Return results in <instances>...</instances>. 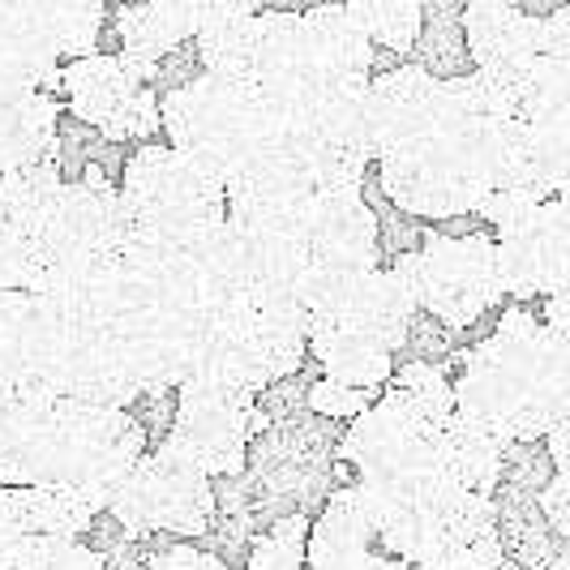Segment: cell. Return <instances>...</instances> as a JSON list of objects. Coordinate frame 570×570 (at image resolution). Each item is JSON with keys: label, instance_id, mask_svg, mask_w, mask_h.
Here are the masks:
<instances>
[{"label": "cell", "instance_id": "cell-18", "mask_svg": "<svg viewBox=\"0 0 570 570\" xmlns=\"http://www.w3.org/2000/svg\"><path fill=\"white\" fill-rule=\"evenodd\" d=\"M373 541H377L373 498L370 489L356 481V485L335 489L326 511L314 519L305 562L309 570H352L365 553H373Z\"/></svg>", "mask_w": 570, "mask_h": 570}, {"label": "cell", "instance_id": "cell-28", "mask_svg": "<svg viewBox=\"0 0 570 570\" xmlns=\"http://www.w3.org/2000/svg\"><path fill=\"white\" fill-rule=\"evenodd\" d=\"M391 386H400L407 400L416 403V407H425L429 416H438V421H446L455 412V382L438 370V365H429V361H407V365H400L395 377H391Z\"/></svg>", "mask_w": 570, "mask_h": 570}, {"label": "cell", "instance_id": "cell-40", "mask_svg": "<svg viewBox=\"0 0 570 570\" xmlns=\"http://www.w3.org/2000/svg\"><path fill=\"white\" fill-rule=\"evenodd\" d=\"M0 400H4V395H0Z\"/></svg>", "mask_w": 570, "mask_h": 570}, {"label": "cell", "instance_id": "cell-8", "mask_svg": "<svg viewBox=\"0 0 570 570\" xmlns=\"http://www.w3.org/2000/svg\"><path fill=\"white\" fill-rule=\"evenodd\" d=\"M108 511L134 537H202L215 514V489L210 476L198 472L189 459H180L171 446H159L138 459V468L120 481Z\"/></svg>", "mask_w": 570, "mask_h": 570}, {"label": "cell", "instance_id": "cell-19", "mask_svg": "<svg viewBox=\"0 0 570 570\" xmlns=\"http://www.w3.org/2000/svg\"><path fill=\"white\" fill-rule=\"evenodd\" d=\"M433 459L455 485L472 489V493H493L498 481H502V468H507V442L493 429H485L481 421H472L468 412L455 407L438 425Z\"/></svg>", "mask_w": 570, "mask_h": 570}, {"label": "cell", "instance_id": "cell-11", "mask_svg": "<svg viewBox=\"0 0 570 570\" xmlns=\"http://www.w3.org/2000/svg\"><path fill=\"white\" fill-rule=\"evenodd\" d=\"M438 425H442L438 416H429L400 386L386 382V395L373 400L343 433L340 459L347 468H356V481L391 485V481L416 476L425 468H438V459H433Z\"/></svg>", "mask_w": 570, "mask_h": 570}, {"label": "cell", "instance_id": "cell-22", "mask_svg": "<svg viewBox=\"0 0 570 570\" xmlns=\"http://www.w3.org/2000/svg\"><path fill=\"white\" fill-rule=\"evenodd\" d=\"M309 356L322 365V377H335L343 386H361V391H382L395 377V356L386 347L343 326L309 322Z\"/></svg>", "mask_w": 570, "mask_h": 570}, {"label": "cell", "instance_id": "cell-24", "mask_svg": "<svg viewBox=\"0 0 570 570\" xmlns=\"http://www.w3.org/2000/svg\"><path fill=\"white\" fill-rule=\"evenodd\" d=\"M18 502H22L27 528L43 532V537H82L99 514V507L90 498H82L69 485H22Z\"/></svg>", "mask_w": 570, "mask_h": 570}, {"label": "cell", "instance_id": "cell-37", "mask_svg": "<svg viewBox=\"0 0 570 570\" xmlns=\"http://www.w3.org/2000/svg\"><path fill=\"white\" fill-rule=\"evenodd\" d=\"M352 570H416L412 562H403L395 553H365Z\"/></svg>", "mask_w": 570, "mask_h": 570}, {"label": "cell", "instance_id": "cell-23", "mask_svg": "<svg viewBox=\"0 0 570 570\" xmlns=\"http://www.w3.org/2000/svg\"><path fill=\"white\" fill-rule=\"evenodd\" d=\"M202 73L228 78V82H257V57H262V18H228L194 35Z\"/></svg>", "mask_w": 570, "mask_h": 570}, {"label": "cell", "instance_id": "cell-25", "mask_svg": "<svg viewBox=\"0 0 570 570\" xmlns=\"http://www.w3.org/2000/svg\"><path fill=\"white\" fill-rule=\"evenodd\" d=\"M343 4L361 22V30L373 39V48L407 57L421 43L425 0H343Z\"/></svg>", "mask_w": 570, "mask_h": 570}, {"label": "cell", "instance_id": "cell-16", "mask_svg": "<svg viewBox=\"0 0 570 570\" xmlns=\"http://www.w3.org/2000/svg\"><path fill=\"white\" fill-rule=\"evenodd\" d=\"M442 108V78L425 65H400L391 73H373L365 90V129H370L373 164L407 146Z\"/></svg>", "mask_w": 570, "mask_h": 570}, {"label": "cell", "instance_id": "cell-14", "mask_svg": "<svg viewBox=\"0 0 570 570\" xmlns=\"http://www.w3.org/2000/svg\"><path fill=\"white\" fill-rule=\"evenodd\" d=\"M463 43L468 60L498 82L523 116V99L541 60V18L514 0H468L463 4Z\"/></svg>", "mask_w": 570, "mask_h": 570}, {"label": "cell", "instance_id": "cell-6", "mask_svg": "<svg viewBox=\"0 0 570 570\" xmlns=\"http://www.w3.org/2000/svg\"><path fill=\"white\" fill-rule=\"evenodd\" d=\"M146 455V429L134 421L129 407L108 403L65 400L60 395L48 438L43 485H69L90 498L99 511H108L120 481Z\"/></svg>", "mask_w": 570, "mask_h": 570}, {"label": "cell", "instance_id": "cell-9", "mask_svg": "<svg viewBox=\"0 0 570 570\" xmlns=\"http://www.w3.org/2000/svg\"><path fill=\"white\" fill-rule=\"evenodd\" d=\"M176 416L164 438L180 459H189L198 472L236 476L249 459V442L262 429H271V416L257 407V395L210 386V382H185L176 391Z\"/></svg>", "mask_w": 570, "mask_h": 570}, {"label": "cell", "instance_id": "cell-1", "mask_svg": "<svg viewBox=\"0 0 570 570\" xmlns=\"http://www.w3.org/2000/svg\"><path fill=\"white\" fill-rule=\"evenodd\" d=\"M570 403L553 335L528 309H507L498 331L463 352L455 407L493 429L507 446L537 442Z\"/></svg>", "mask_w": 570, "mask_h": 570}, {"label": "cell", "instance_id": "cell-5", "mask_svg": "<svg viewBox=\"0 0 570 570\" xmlns=\"http://www.w3.org/2000/svg\"><path fill=\"white\" fill-rule=\"evenodd\" d=\"M134 236H138V228H134V215L120 198V189H112L108 176L90 164L82 171V180L60 185L52 210L43 215L35 287L108 271L125 257Z\"/></svg>", "mask_w": 570, "mask_h": 570}, {"label": "cell", "instance_id": "cell-31", "mask_svg": "<svg viewBox=\"0 0 570 570\" xmlns=\"http://www.w3.org/2000/svg\"><path fill=\"white\" fill-rule=\"evenodd\" d=\"M433 570H514V562L511 553H507V544H502V537L489 532V537H476V541L451 549Z\"/></svg>", "mask_w": 570, "mask_h": 570}, {"label": "cell", "instance_id": "cell-12", "mask_svg": "<svg viewBox=\"0 0 570 570\" xmlns=\"http://www.w3.org/2000/svg\"><path fill=\"white\" fill-rule=\"evenodd\" d=\"M305 309L309 322L317 326H343L386 347L391 356L407 347L412 322L421 314L416 292L407 287L395 262L391 266H373L361 275H326V279H309L305 292Z\"/></svg>", "mask_w": 570, "mask_h": 570}, {"label": "cell", "instance_id": "cell-38", "mask_svg": "<svg viewBox=\"0 0 570 570\" xmlns=\"http://www.w3.org/2000/svg\"><path fill=\"white\" fill-rule=\"evenodd\" d=\"M314 4H335V0H271V9H314Z\"/></svg>", "mask_w": 570, "mask_h": 570}, {"label": "cell", "instance_id": "cell-21", "mask_svg": "<svg viewBox=\"0 0 570 570\" xmlns=\"http://www.w3.org/2000/svg\"><path fill=\"white\" fill-rule=\"evenodd\" d=\"M116 39H120V57L129 60L146 82H159V69L171 52H180L194 30L180 22V13L168 9L164 0H120L116 13Z\"/></svg>", "mask_w": 570, "mask_h": 570}, {"label": "cell", "instance_id": "cell-15", "mask_svg": "<svg viewBox=\"0 0 570 570\" xmlns=\"http://www.w3.org/2000/svg\"><path fill=\"white\" fill-rule=\"evenodd\" d=\"M314 275H361L377 266V215L361 189H314L305 210Z\"/></svg>", "mask_w": 570, "mask_h": 570}, {"label": "cell", "instance_id": "cell-39", "mask_svg": "<svg viewBox=\"0 0 570 570\" xmlns=\"http://www.w3.org/2000/svg\"><path fill=\"white\" fill-rule=\"evenodd\" d=\"M0 570H18V567H13V562H4V558H0Z\"/></svg>", "mask_w": 570, "mask_h": 570}, {"label": "cell", "instance_id": "cell-26", "mask_svg": "<svg viewBox=\"0 0 570 570\" xmlns=\"http://www.w3.org/2000/svg\"><path fill=\"white\" fill-rule=\"evenodd\" d=\"M309 519L305 514H284L275 519L262 537L249 544V567L245 570H305V544H309Z\"/></svg>", "mask_w": 570, "mask_h": 570}, {"label": "cell", "instance_id": "cell-7", "mask_svg": "<svg viewBox=\"0 0 570 570\" xmlns=\"http://www.w3.org/2000/svg\"><path fill=\"white\" fill-rule=\"evenodd\" d=\"M395 271L416 292V305L451 331L472 326L507 296L498 271V240L485 232H468V236L429 232L416 254L395 257Z\"/></svg>", "mask_w": 570, "mask_h": 570}, {"label": "cell", "instance_id": "cell-27", "mask_svg": "<svg viewBox=\"0 0 570 570\" xmlns=\"http://www.w3.org/2000/svg\"><path fill=\"white\" fill-rule=\"evenodd\" d=\"M18 570H104V553L82 544L78 537L35 532L18 553Z\"/></svg>", "mask_w": 570, "mask_h": 570}, {"label": "cell", "instance_id": "cell-17", "mask_svg": "<svg viewBox=\"0 0 570 570\" xmlns=\"http://www.w3.org/2000/svg\"><path fill=\"white\" fill-rule=\"evenodd\" d=\"M60 99L52 90H0V176L35 164H57Z\"/></svg>", "mask_w": 570, "mask_h": 570}, {"label": "cell", "instance_id": "cell-4", "mask_svg": "<svg viewBox=\"0 0 570 570\" xmlns=\"http://www.w3.org/2000/svg\"><path fill=\"white\" fill-rule=\"evenodd\" d=\"M309 356V309L305 301H249L210 326L189 382H210L245 395H262L284 382Z\"/></svg>", "mask_w": 570, "mask_h": 570}, {"label": "cell", "instance_id": "cell-32", "mask_svg": "<svg viewBox=\"0 0 570 570\" xmlns=\"http://www.w3.org/2000/svg\"><path fill=\"white\" fill-rule=\"evenodd\" d=\"M30 537H35V532H30L27 519H22V502H18V489H13V485H0V558L18 567V553H22V544H27Z\"/></svg>", "mask_w": 570, "mask_h": 570}, {"label": "cell", "instance_id": "cell-30", "mask_svg": "<svg viewBox=\"0 0 570 570\" xmlns=\"http://www.w3.org/2000/svg\"><path fill=\"white\" fill-rule=\"evenodd\" d=\"M168 9L180 13V22L194 30H206L215 22H228V18H249V13H262L271 0H164Z\"/></svg>", "mask_w": 570, "mask_h": 570}, {"label": "cell", "instance_id": "cell-13", "mask_svg": "<svg viewBox=\"0 0 570 570\" xmlns=\"http://www.w3.org/2000/svg\"><path fill=\"white\" fill-rule=\"evenodd\" d=\"M502 287L514 301L570 292V210L562 198L532 206L523 219L493 232Z\"/></svg>", "mask_w": 570, "mask_h": 570}, {"label": "cell", "instance_id": "cell-2", "mask_svg": "<svg viewBox=\"0 0 570 570\" xmlns=\"http://www.w3.org/2000/svg\"><path fill=\"white\" fill-rule=\"evenodd\" d=\"M159 116L168 142L224 176V185L279 138V120L257 86L228 82L202 69L189 82L168 86L159 95Z\"/></svg>", "mask_w": 570, "mask_h": 570}, {"label": "cell", "instance_id": "cell-34", "mask_svg": "<svg viewBox=\"0 0 570 570\" xmlns=\"http://www.w3.org/2000/svg\"><path fill=\"white\" fill-rule=\"evenodd\" d=\"M537 507H541L544 523H549L558 537H567L570 541V472H553V476L544 481Z\"/></svg>", "mask_w": 570, "mask_h": 570}, {"label": "cell", "instance_id": "cell-10", "mask_svg": "<svg viewBox=\"0 0 570 570\" xmlns=\"http://www.w3.org/2000/svg\"><path fill=\"white\" fill-rule=\"evenodd\" d=\"M60 90L69 112L82 125L99 129L108 142H150L164 129L159 116V90H150L142 73L120 57L90 52V57L60 65Z\"/></svg>", "mask_w": 570, "mask_h": 570}, {"label": "cell", "instance_id": "cell-29", "mask_svg": "<svg viewBox=\"0 0 570 570\" xmlns=\"http://www.w3.org/2000/svg\"><path fill=\"white\" fill-rule=\"evenodd\" d=\"M373 403V391H361V386H343L335 377H317L309 386V407L326 421H356L365 407Z\"/></svg>", "mask_w": 570, "mask_h": 570}, {"label": "cell", "instance_id": "cell-20", "mask_svg": "<svg viewBox=\"0 0 570 570\" xmlns=\"http://www.w3.org/2000/svg\"><path fill=\"white\" fill-rule=\"evenodd\" d=\"M301 27L309 43V60L317 73L331 78H352V82H370L373 78V39L361 30V22L347 13V4H314L301 9Z\"/></svg>", "mask_w": 570, "mask_h": 570}, {"label": "cell", "instance_id": "cell-35", "mask_svg": "<svg viewBox=\"0 0 570 570\" xmlns=\"http://www.w3.org/2000/svg\"><path fill=\"white\" fill-rule=\"evenodd\" d=\"M150 570H228L215 553H206L198 544H168L164 553L150 558Z\"/></svg>", "mask_w": 570, "mask_h": 570}, {"label": "cell", "instance_id": "cell-36", "mask_svg": "<svg viewBox=\"0 0 570 570\" xmlns=\"http://www.w3.org/2000/svg\"><path fill=\"white\" fill-rule=\"evenodd\" d=\"M544 451H549L553 472H570V403L562 407V416L549 425V433H544Z\"/></svg>", "mask_w": 570, "mask_h": 570}, {"label": "cell", "instance_id": "cell-3", "mask_svg": "<svg viewBox=\"0 0 570 570\" xmlns=\"http://www.w3.org/2000/svg\"><path fill=\"white\" fill-rule=\"evenodd\" d=\"M120 198L146 240L202 245L228 224V185L171 142H142L120 176Z\"/></svg>", "mask_w": 570, "mask_h": 570}, {"label": "cell", "instance_id": "cell-33", "mask_svg": "<svg viewBox=\"0 0 570 570\" xmlns=\"http://www.w3.org/2000/svg\"><path fill=\"white\" fill-rule=\"evenodd\" d=\"M532 206H541V202L528 198V194H519V189H489L485 198H481V206H476V215L485 219L489 228H507V224H514V219H523Z\"/></svg>", "mask_w": 570, "mask_h": 570}]
</instances>
